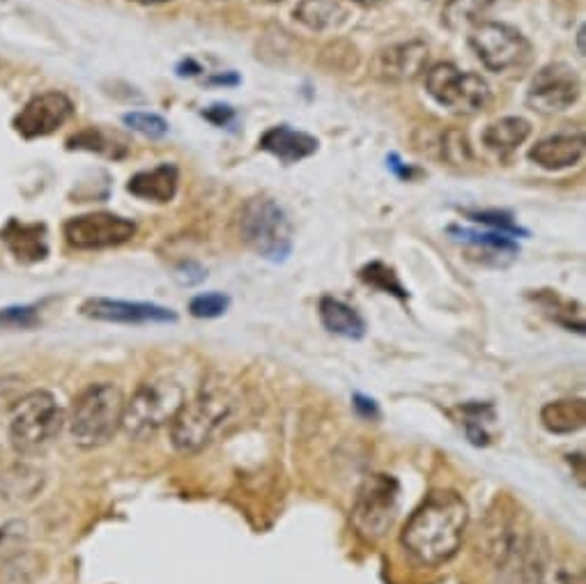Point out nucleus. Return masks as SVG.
<instances>
[{
  "instance_id": "nucleus-1",
  "label": "nucleus",
  "mask_w": 586,
  "mask_h": 584,
  "mask_svg": "<svg viewBox=\"0 0 586 584\" xmlns=\"http://www.w3.org/2000/svg\"><path fill=\"white\" fill-rule=\"evenodd\" d=\"M483 552L497 584H582L579 569L556 554L513 504H499L487 516Z\"/></svg>"
},
{
  "instance_id": "nucleus-9",
  "label": "nucleus",
  "mask_w": 586,
  "mask_h": 584,
  "mask_svg": "<svg viewBox=\"0 0 586 584\" xmlns=\"http://www.w3.org/2000/svg\"><path fill=\"white\" fill-rule=\"evenodd\" d=\"M428 95L456 115H476L490 104V85L476 72H462L453 62H437L426 75Z\"/></svg>"
},
{
  "instance_id": "nucleus-35",
  "label": "nucleus",
  "mask_w": 586,
  "mask_h": 584,
  "mask_svg": "<svg viewBox=\"0 0 586 584\" xmlns=\"http://www.w3.org/2000/svg\"><path fill=\"white\" fill-rule=\"evenodd\" d=\"M234 115H238V113H234V108L228 106V104H212V106L203 111V118L207 123H212L215 127H228V125H232L234 123Z\"/></svg>"
},
{
  "instance_id": "nucleus-29",
  "label": "nucleus",
  "mask_w": 586,
  "mask_h": 584,
  "mask_svg": "<svg viewBox=\"0 0 586 584\" xmlns=\"http://www.w3.org/2000/svg\"><path fill=\"white\" fill-rule=\"evenodd\" d=\"M69 150H88V152H100V154H108L113 159H117V154L111 148V141L106 138V134L100 127H88L83 131H79L74 138H69Z\"/></svg>"
},
{
  "instance_id": "nucleus-19",
  "label": "nucleus",
  "mask_w": 586,
  "mask_h": 584,
  "mask_svg": "<svg viewBox=\"0 0 586 584\" xmlns=\"http://www.w3.org/2000/svg\"><path fill=\"white\" fill-rule=\"evenodd\" d=\"M5 247L21 263H39L49 255V240H46L44 224H26L19 219H10L5 228L0 230Z\"/></svg>"
},
{
  "instance_id": "nucleus-24",
  "label": "nucleus",
  "mask_w": 586,
  "mask_h": 584,
  "mask_svg": "<svg viewBox=\"0 0 586 584\" xmlns=\"http://www.w3.org/2000/svg\"><path fill=\"white\" fill-rule=\"evenodd\" d=\"M529 136H531V123L520 118V115H510V118H502L487 125L481 141L490 152L508 154L513 150H518Z\"/></svg>"
},
{
  "instance_id": "nucleus-14",
  "label": "nucleus",
  "mask_w": 586,
  "mask_h": 584,
  "mask_svg": "<svg viewBox=\"0 0 586 584\" xmlns=\"http://www.w3.org/2000/svg\"><path fill=\"white\" fill-rule=\"evenodd\" d=\"M426 62H428V44L421 39H410L387 46V49H380L375 54L370 62V75L380 81L405 83L424 75Z\"/></svg>"
},
{
  "instance_id": "nucleus-10",
  "label": "nucleus",
  "mask_w": 586,
  "mask_h": 584,
  "mask_svg": "<svg viewBox=\"0 0 586 584\" xmlns=\"http://www.w3.org/2000/svg\"><path fill=\"white\" fill-rule=\"evenodd\" d=\"M469 46L490 72H508L527 62L531 46L529 39L502 21H481L469 28Z\"/></svg>"
},
{
  "instance_id": "nucleus-17",
  "label": "nucleus",
  "mask_w": 586,
  "mask_h": 584,
  "mask_svg": "<svg viewBox=\"0 0 586 584\" xmlns=\"http://www.w3.org/2000/svg\"><path fill=\"white\" fill-rule=\"evenodd\" d=\"M257 146H261L263 152L276 157L280 163L290 167V163L313 157L320 148V141L307 131L292 129L290 125H276L261 136V144Z\"/></svg>"
},
{
  "instance_id": "nucleus-36",
  "label": "nucleus",
  "mask_w": 586,
  "mask_h": 584,
  "mask_svg": "<svg viewBox=\"0 0 586 584\" xmlns=\"http://www.w3.org/2000/svg\"><path fill=\"white\" fill-rule=\"evenodd\" d=\"M387 167L391 169V173H393V175H398V178H401V180H407V182H412L416 175H421V173H418L414 167H407L405 161H401V157H398L395 152L387 157Z\"/></svg>"
},
{
  "instance_id": "nucleus-25",
  "label": "nucleus",
  "mask_w": 586,
  "mask_h": 584,
  "mask_svg": "<svg viewBox=\"0 0 586 584\" xmlns=\"http://www.w3.org/2000/svg\"><path fill=\"white\" fill-rule=\"evenodd\" d=\"M513 0H449L447 5H444V26L449 31H467V28H474L476 23L485 21V16L490 12H495L497 8H506L510 5Z\"/></svg>"
},
{
  "instance_id": "nucleus-2",
  "label": "nucleus",
  "mask_w": 586,
  "mask_h": 584,
  "mask_svg": "<svg viewBox=\"0 0 586 584\" xmlns=\"http://www.w3.org/2000/svg\"><path fill=\"white\" fill-rule=\"evenodd\" d=\"M469 527V506L456 490H433L401 531L405 552L418 566L437 569L458 554Z\"/></svg>"
},
{
  "instance_id": "nucleus-8",
  "label": "nucleus",
  "mask_w": 586,
  "mask_h": 584,
  "mask_svg": "<svg viewBox=\"0 0 586 584\" xmlns=\"http://www.w3.org/2000/svg\"><path fill=\"white\" fill-rule=\"evenodd\" d=\"M401 508V483L395 477L378 472L370 474L357 490L352 506V525L366 541H380L393 527Z\"/></svg>"
},
{
  "instance_id": "nucleus-28",
  "label": "nucleus",
  "mask_w": 586,
  "mask_h": 584,
  "mask_svg": "<svg viewBox=\"0 0 586 584\" xmlns=\"http://www.w3.org/2000/svg\"><path fill=\"white\" fill-rule=\"evenodd\" d=\"M123 123L129 129L143 134L148 138H163L169 134V123L163 121L161 115L150 113V111H131V113L123 115Z\"/></svg>"
},
{
  "instance_id": "nucleus-18",
  "label": "nucleus",
  "mask_w": 586,
  "mask_h": 584,
  "mask_svg": "<svg viewBox=\"0 0 586 584\" xmlns=\"http://www.w3.org/2000/svg\"><path fill=\"white\" fill-rule=\"evenodd\" d=\"M584 157L582 134H554L529 150V159L543 171H564L577 167Z\"/></svg>"
},
{
  "instance_id": "nucleus-3",
  "label": "nucleus",
  "mask_w": 586,
  "mask_h": 584,
  "mask_svg": "<svg viewBox=\"0 0 586 584\" xmlns=\"http://www.w3.org/2000/svg\"><path fill=\"white\" fill-rule=\"evenodd\" d=\"M125 396L111 382L88 385L69 408L65 424L81 449H100L123 428Z\"/></svg>"
},
{
  "instance_id": "nucleus-7",
  "label": "nucleus",
  "mask_w": 586,
  "mask_h": 584,
  "mask_svg": "<svg viewBox=\"0 0 586 584\" xmlns=\"http://www.w3.org/2000/svg\"><path fill=\"white\" fill-rule=\"evenodd\" d=\"M240 236L251 251L269 263H284L292 253V224L272 198H251L242 207Z\"/></svg>"
},
{
  "instance_id": "nucleus-22",
  "label": "nucleus",
  "mask_w": 586,
  "mask_h": 584,
  "mask_svg": "<svg viewBox=\"0 0 586 584\" xmlns=\"http://www.w3.org/2000/svg\"><path fill=\"white\" fill-rule=\"evenodd\" d=\"M541 424L552 435H573L586 426L584 399H559L541 410Z\"/></svg>"
},
{
  "instance_id": "nucleus-42",
  "label": "nucleus",
  "mask_w": 586,
  "mask_h": 584,
  "mask_svg": "<svg viewBox=\"0 0 586 584\" xmlns=\"http://www.w3.org/2000/svg\"><path fill=\"white\" fill-rule=\"evenodd\" d=\"M355 3H364V5H375V3H380V0H355Z\"/></svg>"
},
{
  "instance_id": "nucleus-15",
  "label": "nucleus",
  "mask_w": 586,
  "mask_h": 584,
  "mask_svg": "<svg viewBox=\"0 0 586 584\" xmlns=\"http://www.w3.org/2000/svg\"><path fill=\"white\" fill-rule=\"evenodd\" d=\"M81 313L92 320L117 322V324H152V322H175V311L159 307L150 301H127V299H108V297H90Z\"/></svg>"
},
{
  "instance_id": "nucleus-13",
  "label": "nucleus",
  "mask_w": 586,
  "mask_h": 584,
  "mask_svg": "<svg viewBox=\"0 0 586 584\" xmlns=\"http://www.w3.org/2000/svg\"><path fill=\"white\" fill-rule=\"evenodd\" d=\"M72 113L74 104L65 92L58 90L42 92V95L33 98L16 113L14 129L23 138H42L60 129L69 118H72Z\"/></svg>"
},
{
  "instance_id": "nucleus-30",
  "label": "nucleus",
  "mask_w": 586,
  "mask_h": 584,
  "mask_svg": "<svg viewBox=\"0 0 586 584\" xmlns=\"http://www.w3.org/2000/svg\"><path fill=\"white\" fill-rule=\"evenodd\" d=\"M228 307H230V297L223 293H203L189 301L192 316L203 318V320H212V318L223 316Z\"/></svg>"
},
{
  "instance_id": "nucleus-40",
  "label": "nucleus",
  "mask_w": 586,
  "mask_h": 584,
  "mask_svg": "<svg viewBox=\"0 0 586 584\" xmlns=\"http://www.w3.org/2000/svg\"><path fill=\"white\" fill-rule=\"evenodd\" d=\"M577 46H579V54L584 56V26H582L579 33H577Z\"/></svg>"
},
{
  "instance_id": "nucleus-4",
  "label": "nucleus",
  "mask_w": 586,
  "mask_h": 584,
  "mask_svg": "<svg viewBox=\"0 0 586 584\" xmlns=\"http://www.w3.org/2000/svg\"><path fill=\"white\" fill-rule=\"evenodd\" d=\"M232 412V396L221 382H203L171 422V444L180 454H198L219 433Z\"/></svg>"
},
{
  "instance_id": "nucleus-5",
  "label": "nucleus",
  "mask_w": 586,
  "mask_h": 584,
  "mask_svg": "<svg viewBox=\"0 0 586 584\" xmlns=\"http://www.w3.org/2000/svg\"><path fill=\"white\" fill-rule=\"evenodd\" d=\"M65 412L51 391L21 393L10 408V442L19 454H37L60 435Z\"/></svg>"
},
{
  "instance_id": "nucleus-21",
  "label": "nucleus",
  "mask_w": 586,
  "mask_h": 584,
  "mask_svg": "<svg viewBox=\"0 0 586 584\" xmlns=\"http://www.w3.org/2000/svg\"><path fill=\"white\" fill-rule=\"evenodd\" d=\"M318 313H320L322 327L330 334L352 339V341H359L366 336V320L359 316L357 309H352L343 299H336L330 295L322 297Z\"/></svg>"
},
{
  "instance_id": "nucleus-33",
  "label": "nucleus",
  "mask_w": 586,
  "mask_h": 584,
  "mask_svg": "<svg viewBox=\"0 0 586 584\" xmlns=\"http://www.w3.org/2000/svg\"><path fill=\"white\" fill-rule=\"evenodd\" d=\"M441 152L451 163H464L472 159V148H469L467 136L460 129H449L447 134H444Z\"/></svg>"
},
{
  "instance_id": "nucleus-27",
  "label": "nucleus",
  "mask_w": 586,
  "mask_h": 584,
  "mask_svg": "<svg viewBox=\"0 0 586 584\" xmlns=\"http://www.w3.org/2000/svg\"><path fill=\"white\" fill-rule=\"evenodd\" d=\"M464 217L485 226L487 230H497L510 238H527V230L504 209H464Z\"/></svg>"
},
{
  "instance_id": "nucleus-37",
  "label": "nucleus",
  "mask_w": 586,
  "mask_h": 584,
  "mask_svg": "<svg viewBox=\"0 0 586 584\" xmlns=\"http://www.w3.org/2000/svg\"><path fill=\"white\" fill-rule=\"evenodd\" d=\"M205 83L207 85H240L242 79H240L238 72H219V75L207 77Z\"/></svg>"
},
{
  "instance_id": "nucleus-39",
  "label": "nucleus",
  "mask_w": 586,
  "mask_h": 584,
  "mask_svg": "<svg viewBox=\"0 0 586 584\" xmlns=\"http://www.w3.org/2000/svg\"><path fill=\"white\" fill-rule=\"evenodd\" d=\"M203 72V67L194 60V58H186L177 65V75L180 77H198Z\"/></svg>"
},
{
  "instance_id": "nucleus-34",
  "label": "nucleus",
  "mask_w": 586,
  "mask_h": 584,
  "mask_svg": "<svg viewBox=\"0 0 586 584\" xmlns=\"http://www.w3.org/2000/svg\"><path fill=\"white\" fill-rule=\"evenodd\" d=\"M175 282L184 288H192V286H198L205 282V276L207 272L203 270V265H198L196 261H184L175 267Z\"/></svg>"
},
{
  "instance_id": "nucleus-20",
  "label": "nucleus",
  "mask_w": 586,
  "mask_h": 584,
  "mask_svg": "<svg viewBox=\"0 0 586 584\" xmlns=\"http://www.w3.org/2000/svg\"><path fill=\"white\" fill-rule=\"evenodd\" d=\"M177 182H180V171L175 163H159L157 169L136 173L127 184V192L140 201L169 203L175 198Z\"/></svg>"
},
{
  "instance_id": "nucleus-41",
  "label": "nucleus",
  "mask_w": 586,
  "mask_h": 584,
  "mask_svg": "<svg viewBox=\"0 0 586 584\" xmlns=\"http://www.w3.org/2000/svg\"><path fill=\"white\" fill-rule=\"evenodd\" d=\"M138 3H146V5H157V3H166V0H138Z\"/></svg>"
},
{
  "instance_id": "nucleus-16",
  "label": "nucleus",
  "mask_w": 586,
  "mask_h": 584,
  "mask_svg": "<svg viewBox=\"0 0 586 584\" xmlns=\"http://www.w3.org/2000/svg\"><path fill=\"white\" fill-rule=\"evenodd\" d=\"M449 236L456 242L467 244L474 253H481V261L495 267L510 265L520 253L518 242L497 230H474V228H462V226H449Z\"/></svg>"
},
{
  "instance_id": "nucleus-6",
  "label": "nucleus",
  "mask_w": 586,
  "mask_h": 584,
  "mask_svg": "<svg viewBox=\"0 0 586 584\" xmlns=\"http://www.w3.org/2000/svg\"><path fill=\"white\" fill-rule=\"evenodd\" d=\"M184 401L186 391L173 378H154L138 385L131 399L125 401L123 431L134 439H148L171 426Z\"/></svg>"
},
{
  "instance_id": "nucleus-43",
  "label": "nucleus",
  "mask_w": 586,
  "mask_h": 584,
  "mask_svg": "<svg viewBox=\"0 0 586 584\" xmlns=\"http://www.w3.org/2000/svg\"><path fill=\"white\" fill-rule=\"evenodd\" d=\"M430 3H449V0H430Z\"/></svg>"
},
{
  "instance_id": "nucleus-12",
  "label": "nucleus",
  "mask_w": 586,
  "mask_h": 584,
  "mask_svg": "<svg viewBox=\"0 0 586 584\" xmlns=\"http://www.w3.org/2000/svg\"><path fill=\"white\" fill-rule=\"evenodd\" d=\"M579 77L575 75V69L566 62H550L541 67L531 79L529 92H527V104L529 108L543 113V115H554L571 108L577 98H579Z\"/></svg>"
},
{
  "instance_id": "nucleus-26",
  "label": "nucleus",
  "mask_w": 586,
  "mask_h": 584,
  "mask_svg": "<svg viewBox=\"0 0 586 584\" xmlns=\"http://www.w3.org/2000/svg\"><path fill=\"white\" fill-rule=\"evenodd\" d=\"M359 276H361V282H364V284H368V286H372V288H378V290H382V293H387V295H393V297H398V299H407V290H405V286L401 284V278H398V274H395L389 265H384V263H380V261L368 263V265L359 272Z\"/></svg>"
},
{
  "instance_id": "nucleus-31",
  "label": "nucleus",
  "mask_w": 586,
  "mask_h": 584,
  "mask_svg": "<svg viewBox=\"0 0 586 584\" xmlns=\"http://www.w3.org/2000/svg\"><path fill=\"white\" fill-rule=\"evenodd\" d=\"M39 316L35 307H8L0 309V332H21L37 327Z\"/></svg>"
},
{
  "instance_id": "nucleus-38",
  "label": "nucleus",
  "mask_w": 586,
  "mask_h": 584,
  "mask_svg": "<svg viewBox=\"0 0 586 584\" xmlns=\"http://www.w3.org/2000/svg\"><path fill=\"white\" fill-rule=\"evenodd\" d=\"M355 408L364 416H378V405H375L372 399H366V396H361V393L355 396Z\"/></svg>"
},
{
  "instance_id": "nucleus-11",
  "label": "nucleus",
  "mask_w": 586,
  "mask_h": 584,
  "mask_svg": "<svg viewBox=\"0 0 586 584\" xmlns=\"http://www.w3.org/2000/svg\"><path fill=\"white\" fill-rule=\"evenodd\" d=\"M62 236L72 249L100 251L129 242L136 236V224L113 213H90L69 219Z\"/></svg>"
},
{
  "instance_id": "nucleus-23",
  "label": "nucleus",
  "mask_w": 586,
  "mask_h": 584,
  "mask_svg": "<svg viewBox=\"0 0 586 584\" xmlns=\"http://www.w3.org/2000/svg\"><path fill=\"white\" fill-rule=\"evenodd\" d=\"M295 19L311 31H336L349 19V10L338 0H299Z\"/></svg>"
},
{
  "instance_id": "nucleus-32",
  "label": "nucleus",
  "mask_w": 586,
  "mask_h": 584,
  "mask_svg": "<svg viewBox=\"0 0 586 584\" xmlns=\"http://www.w3.org/2000/svg\"><path fill=\"white\" fill-rule=\"evenodd\" d=\"M26 543V527L21 523H8L0 527V569H3L12 557L23 552Z\"/></svg>"
}]
</instances>
